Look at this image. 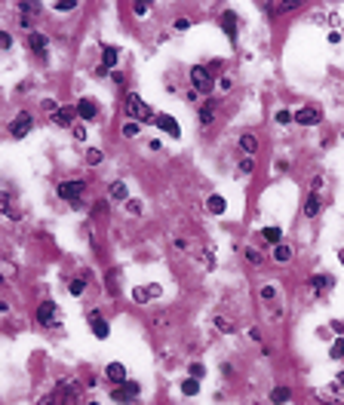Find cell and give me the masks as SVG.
I'll return each instance as SVG.
<instances>
[{"mask_svg": "<svg viewBox=\"0 0 344 405\" xmlns=\"http://www.w3.org/2000/svg\"><path fill=\"white\" fill-rule=\"evenodd\" d=\"M123 108H126V117H132V123H157V117H154V111H151V105L141 95H135V92L126 95Z\"/></svg>", "mask_w": 344, "mask_h": 405, "instance_id": "obj_1", "label": "cell"}, {"mask_svg": "<svg viewBox=\"0 0 344 405\" xmlns=\"http://www.w3.org/2000/svg\"><path fill=\"white\" fill-rule=\"evenodd\" d=\"M190 86H194V92H212L215 83H212L209 68H203V65H194V68H190Z\"/></svg>", "mask_w": 344, "mask_h": 405, "instance_id": "obj_2", "label": "cell"}, {"mask_svg": "<svg viewBox=\"0 0 344 405\" xmlns=\"http://www.w3.org/2000/svg\"><path fill=\"white\" fill-rule=\"evenodd\" d=\"M83 190H86V181H62V184H59V196H62L65 202H74V206L80 202Z\"/></svg>", "mask_w": 344, "mask_h": 405, "instance_id": "obj_3", "label": "cell"}, {"mask_svg": "<svg viewBox=\"0 0 344 405\" xmlns=\"http://www.w3.org/2000/svg\"><path fill=\"white\" fill-rule=\"evenodd\" d=\"M37 322H40L43 329L59 326V304L56 301H43L40 307H37Z\"/></svg>", "mask_w": 344, "mask_h": 405, "instance_id": "obj_4", "label": "cell"}, {"mask_svg": "<svg viewBox=\"0 0 344 405\" xmlns=\"http://www.w3.org/2000/svg\"><path fill=\"white\" fill-rule=\"evenodd\" d=\"M28 46H31V53L40 59V62L50 56V40H46V34H40V31H31V34H28Z\"/></svg>", "mask_w": 344, "mask_h": 405, "instance_id": "obj_5", "label": "cell"}, {"mask_svg": "<svg viewBox=\"0 0 344 405\" xmlns=\"http://www.w3.org/2000/svg\"><path fill=\"white\" fill-rule=\"evenodd\" d=\"M31 126H34V117L28 114V111H22L16 120H13V126H10V132H13V138H25L28 132H31Z\"/></svg>", "mask_w": 344, "mask_h": 405, "instance_id": "obj_6", "label": "cell"}, {"mask_svg": "<svg viewBox=\"0 0 344 405\" xmlns=\"http://www.w3.org/2000/svg\"><path fill=\"white\" fill-rule=\"evenodd\" d=\"M74 108H77V117L83 120V123H92V120H99V105H95L92 98H80Z\"/></svg>", "mask_w": 344, "mask_h": 405, "instance_id": "obj_7", "label": "cell"}, {"mask_svg": "<svg viewBox=\"0 0 344 405\" xmlns=\"http://www.w3.org/2000/svg\"><path fill=\"white\" fill-rule=\"evenodd\" d=\"M323 120V111H317V108H301V111H295V123L298 126H317Z\"/></svg>", "mask_w": 344, "mask_h": 405, "instance_id": "obj_8", "label": "cell"}, {"mask_svg": "<svg viewBox=\"0 0 344 405\" xmlns=\"http://www.w3.org/2000/svg\"><path fill=\"white\" fill-rule=\"evenodd\" d=\"M221 28H224V34H227V40H231V43H237V31H240V25H237V13L224 10V13H221Z\"/></svg>", "mask_w": 344, "mask_h": 405, "instance_id": "obj_9", "label": "cell"}, {"mask_svg": "<svg viewBox=\"0 0 344 405\" xmlns=\"http://www.w3.org/2000/svg\"><path fill=\"white\" fill-rule=\"evenodd\" d=\"M74 117H77V108H74V105H62L53 114V123L56 126H74Z\"/></svg>", "mask_w": 344, "mask_h": 405, "instance_id": "obj_10", "label": "cell"}, {"mask_svg": "<svg viewBox=\"0 0 344 405\" xmlns=\"http://www.w3.org/2000/svg\"><path fill=\"white\" fill-rule=\"evenodd\" d=\"M0 209H4V215H7L10 221H19V218H22V212L16 209V202H13V193H10V190H0Z\"/></svg>", "mask_w": 344, "mask_h": 405, "instance_id": "obj_11", "label": "cell"}, {"mask_svg": "<svg viewBox=\"0 0 344 405\" xmlns=\"http://www.w3.org/2000/svg\"><path fill=\"white\" fill-rule=\"evenodd\" d=\"M157 126H160L166 135H172V138H178V135H181L178 120H175V117H169V114H160V117H157Z\"/></svg>", "mask_w": 344, "mask_h": 405, "instance_id": "obj_12", "label": "cell"}, {"mask_svg": "<svg viewBox=\"0 0 344 405\" xmlns=\"http://www.w3.org/2000/svg\"><path fill=\"white\" fill-rule=\"evenodd\" d=\"M332 282H335V279H332L329 273H317V276H311V289H314L317 295H326V292L332 289Z\"/></svg>", "mask_w": 344, "mask_h": 405, "instance_id": "obj_13", "label": "cell"}, {"mask_svg": "<svg viewBox=\"0 0 344 405\" xmlns=\"http://www.w3.org/2000/svg\"><path fill=\"white\" fill-rule=\"evenodd\" d=\"M117 62H120V53L114 49V46H102V71H111V68H117Z\"/></svg>", "mask_w": 344, "mask_h": 405, "instance_id": "obj_14", "label": "cell"}, {"mask_svg": "<svg viewBox=\"0 0 344 405\" xmlns=\"http://www.w3.org/2000/svg\"><path fill=\"white\" fill-rule=\"evenodd\" d=\"M89 326H92V335L99 338V341H105L108 335H111V329H108V322L99 316V313H89Z\"/></svg>", "mask_w": 344, "mask_h": 405, "instance_id": "obj_15", "label": "cell"}, {"mask_svg": "<svg viewBox=\"0 0 344 405\" xmlns=\"http://www.w3.org/2000/svg\"><path fill=\"white\" fill-rule=\"evenodd\" d=\"M105 375H108V381H114V384H123V381H126V369H123V362H111V366L105 369Z\"/></svg>", "mask_w": 344, "mask_h": 405, "instance_id": "obj_16", "label": "cell"}, {"mask_svg": "<svg viewBox=\"0 0 344 405\" xmlns=\"http://www.w3.org/2000/svg\"><path fill=\"white\" fill-rule=\"evenodd\" d=\"M160 295H163V289H160V286H148V289H144V286H138V289L132 292V298H135L138 304H141V301H148V298H160Z\"/></svg>", "mask_w": 344, "mask_h": 405, "instance_id": "obj_17", "label": "cell"}, {"mask_svg": "<svg viewBox=\"0 0 344 405\" xmlns=\"http://www.w3.org/2000/svg\"><path fill=\"white\" fill-rule=\"evenodd\" d=\"M206 209H209L212 215H224V209H227V199H224V196H218V193H212V196L206 199Z\"/></svg>", "mask_w": 344, "mask_h": 405, "instance_id": "obj_18", "label": "cell"}, {"mask_svg": "<svg viewBox=\"0 0 344 405\" xmlns=\"http://www.w3.org/2000/svg\"><path fill=\"white\" fill-rule=\"evenodd\" d=\"M215 111H218V102H212V98L200 108V123H203V126H209L212 120H215Z\"/></svg>", "mask_w": 344, "mask_h": 405, "instance_id": "obj_19", "label": "cell"}, {"mask_svg": "<svg viewBox=\"0 0 344 405\" xmlns=\"http://www.w3.org/2000/svg\"><path fill=\"white\" fill-rule=\"evenodd\" d=\"M304 215H308V218H317L320 215V196L317 193H311L308 202H304Z\"/></svg>", "mask_w": 344, "mask_h": 405, "instance_id": "obj_20", "label": "cell"}, {"mask_svg": "<svg viewBox=\"0 0 344 405\" xmlns=\"http://www.w3.org/2000/svg\"><path fill=\"white\" fill-rule=\"evenodd\" d=\"M126 196H129V187H126L123 181H114V184H111V199H117V202H123Z\"/></svg>", "mask_w": 344, "mask_h": 405, "instance_id": "obj_21", "label": "cell"}, {"mask_svg": "<svg viewBox=\"0 0 344 405\" xmlns=\"http://www.w3.org/2000/svg\"><path fill=\"white\" fill-rule=\"evenodd\" d=\"M289 399H292V393H289L286 387H274V390H271V402H274V405H286Z\"/></svg>", "mask_w": 344, "mask_h": 405, "instance_id": "obj_22", "label": "cell"}, {"mask_svg": "<svg viewBox=\"0 0 344 405\" xmlns=\"http://www.w3.org/2000/svg\"><path fill=\"white\" fill-rule=\"evenodd\" d=\"M111 399H114V402H123V405H129L135 396H132L126 387H114V390H111Z\"/></svg>", "mask_w": 344, "mask_h": 405, "instance_id": "obj_23", "label": "cell"}, {"mask_svg": "<svg viewBox=\"0 0 344 405\" xmlns=\"http://www.w3.org/2000/svg\"><path fill=\"white\" fill-rule=\"evenodd\" d=\"M240 150H246V154L252 157V154L258 150V141H255V135H249V132H246V135H240Z\"/></svg>", "mask_w": 344, "mask_h": 405, "instance_id": "obj_24", "label": "cell"}, {"mask_svg": "<svg viewBox=\"0 0 344 405\" xmlns=\"http://www.w3.org/2000/svg\"><path fill=\"white\" fill-rule=\"evenodd\" d=\"M181 393H184V396H197V393H200V381H197V378L181 381Z\"/></svg>", "mask_w": 344, "mask_h": 405, "instance_id": "obj_25", "label": "cell"}, {"mask_svg": "<svg viewBox=\"0 0 344 405\" xmlns=\"http://www.w3.org/2000/svg\"><path fill=\"white\" fill-rule=\"evenodd\" d=\"M261 236H264L267 242H274V246H280V236H283V230H280V227H264V230H261Z\"/></svg>", "mask_w": 344, "mask_h": 405, "instance_id": "obj_26", "label": "cell"}, {"mask_svg": "<svg viewBox=\"0 0 344 405\" xmlns=\"http://www.w3.org/2000/svg\"><path fill=\"white\" fill-rule=\"evenodd\" d=\"M289 258H292V249H289V246H283V242H280V246L274 249V261H277V264H286Z\"/></svg>", "mask_w": 344, "mask_h": 405, "instance_id": "obj_27", "label": "cell"}, {"mask_svg": "<svg viewBox=\"0 0 344 405\" xmlns=\"http://www.w3.org/2000/svg\"><path fill=\"white\" fill-rule=\"evenodd\" d=\"M102 160H105V154H102L99 147H89V150H86V163H89V166H99Z\"/></svg>", "mask_w": 344, "mask_h": 405, "instance_id": "obj_28", "label": "cell"}, {"mask_svg": "<svg viewBox=\"0 0 344 405\" xmlns=\"http://www.w3.org/2000/svg\"><path fill=\"white\" fill-rule=\"evenodd\" d=\"M329 356H332V359H344V338L332 341V350H329Z\"/></svg>", "mask_w": 344, "mask_h": 405, "instance_id": "obj_29", "label": "cell"}, {"mask_svg": "<svg viewBox=\"0 0 344 405\" xmlns=\"http://www.w3.org/2000/svg\"><path fill=\"white\" fill-rule=\"evenodd\" d=\"M215 329L218 332H234V322L227 319V316H215Z\"/></svg>", "mask_w": 344, "mask_h": 405, "instance_id": "obj_30", "label": "cell"}, {"mask_svg": "<svg viewBox=\"0 0 344 405\" xmlns=\"http://www.w3.org/2000/svg\"><path fill=\"white\" fill-rule=\"evenodd\" d=\"M68 292H71L74 298H80V295H83V279H71V282H68Z\"/></svg>", "mask_w": 344, "mask_h": 405, "instance_id": "obj_31", "label": "cell"}, {"mask_svg": "<svg viewBox=\"0 0 344 405\" xmlns=\"http://www.w3.org/2000/svg\"><path fill=\"white\" fill-rule=\"evenodd\" d=\"M292 120H295V114H292V111H277V123H280V126L292 123Z\"/></svg>", "mask_w": 344, "mask_h": 405, "instance_id": "obj_32", "label": "cell"}, {"mask_svg": "<svg viewBox=\"0 0 344 405\" xmlns=\"http://www.w3.org/2000/svg\"><path fill=\"white\" fill-rule=\"evenodd\" d=\"M10 46H13V37H10L7 31H0V53H7Z\"/></svg>", "mask_w": 344, "mask_h": 405, "instance_id": "obj_33", "label": "cell"}, {"mask_svg": "<svg viewBox=\"0 0 344 405\" xmlns=\"http://www.w3.org/2000/svg\"><path fill=\"white\" fill-rule=\"evenodd\" d=\"M203 375H206V369L200 366V362H190V378H197V381H200Z\"/></svg>", "mask_w": 344, "mask_h": 405, "instance_id": "obj_34", "label": "cell"}, {"mask_svg": "<svg viewBox=\"0 0 344 405\" xmlns=\"http://www.w3.org/2000/svg\"><path fill=\"white\" fill-rule=\"evenodd\" d=\"M252 169H255V160H252V157H246V160H240V172H246V175H249Z\"/></svg>", "mask_w": 344, "mask_h": 405, "instance_id": "obj_35", "label": "cell"}, {"mask_svg": "<svg viewBox=\"0 0 344 405\" xmlns=\"http://www.w3.org/2000/svg\"><path fill=\"white\" fill-rule=\"evenodd\" d=\"M123 135H126V138H135V135H138V123H126V126H123Z\"/></svg>", "mask_w": 344, "mask_h": 405, "instance_id": "obj_36", "label": "cell"}, {"mask_svg": "<svg viewBox=\"0 0 344 405\" xmlns=\"http://www.w3.org/2000/svg\"><path fill=\"white\" fill-rule=\"evenodd\" d=\"M74 138H77V141L86 138V126H83V123H74Z\"/></svg>", "mask_w": 344, "mask_h": 405, "instance_id": "obj_37", "label": "cell"}, {"mask_svg": "<svg viewBox=\"0 0 344 405\" xmlns=\"http://www.w3.org/2000/svg\"><path fill=\"white\" fill-rule=\"evenodd\" d=\"M261 298H264V301H274V298H277V289H274V286H264V289H261Z\"/></svg>", "mask_w": 344, "mask_h": 405, "instance_id": "obj_38", "label": "cell"}, {"mask_svg": "<svg viewBox=\"0 0 344 405\" xmlns=\"http://www.w3.org/2000/svg\"><path fill=\"white\" fill-rule=\"evenodd\" d=\"M218 89H221V92H231V89H234L231 77H221V80H218Z\"/></svg>", "mask_w": 344, "mask_h": 405, "instance_id": "obj_39", "label": "cell"}, {"mask_svg": "<svg viewBox=\"0 0 344 405\" xmlns=\"http://www.w3.org/2000/svg\"><path fill=\"white\" fill-rule=\"evenodd\" d=\"M77 4H74V0H59V4H53V10H74Z\"/></svg>", "mask_w": 344, "mask_h": 405, "instance_id": "obj_40", "label": "cell"}, {"mask_svg": "<svg viewBox=\"0 0 344 405\" xmlns=\"http://www.w3.org/2000/svg\"><path fill=\"white\" fill-rule=\"evenodd\" d=\"M246 258L252 261V264H261L264 258H261V252H255V249H246Z\"/></svg>", "mask_w": 344, "mask_h": 405, "instance_id": "obj_41", "label": "cell"}, {"mask_svg": "<svg viewBox=\"0 0 344 405\" xmlns=\"http://www.w3.org/2000/svg\"><path fill=\"white\" fill-rule=\"evenodd\" d=\"M126 209H129L132 215H138V212H141V202H138V199H129V202H126Z\"/></svg>", "mask_w": 344, "mask_h": 405, "instance_id": "obj_42", "label": "cell"}, {"mask_svg": "<svg viewBox=\"0 0 344 405\" xmlns=\"http://www.w3.org/2000/svg\"><path fill=\"white\" fill-rule=\"evenodd\" d=\"M43 111H46V114H56V111H59V105H56L53 98H46V102H43Z\"/></svg>", "mask_w": 344, "mask_h": 405, "instance_id": "obj_43", "label": "cell"}, {"mask_svg": "<svg viewBox=\"0 0 344 405\" xmlns=\"http://www.w3.org/2000/svg\"><path fill=\"white\" fill-rule=\"evenodd\" d=\"M37 10H40V4H22V16L25 13H37Z\"/></svg>", "mask_w": 344, "mask_h": 405, "instance_id": "obj_44", "label": "cell"}, {"mask_svg": "<svg viewBox=\"0 0 344 405\" xmlns=\"http://www.w3.org/2000/svg\"><path fill=\"white\" fill-rule=\"evenodd\" d=\"M132 10H135V16H148V10H151V7H148V4H135Z\"/></svg>", "mask_w": 344, "mask_h": 405, "instance_id": "obj_45", "label": "cell"}, {"mask_svg": "<svg viewBox=\"0 0 344 405\" xmlns=\"http://www.w3.org/2000/svg\"><path fill=\"white\" fill-rule=\"evenodd\" d=\"M329 43H341V31H332L329 34Z\"/></svg>", "mask_w": 344, "mask_h": 405, "instance_id": "obj_46", "label": "cell"}, {"mask_svg": "<svg viewBox=\"0 0 344 405\" xmlns=\"http://www.w3.org/2000/svg\"><path fill=\"white\" fill-rule=\"evenodd\" d=\"M187 25H190L187 19H178V22H175V28H178V31H187Z\"/></svg>", "mask_w": 344, "mask_h": 405, "instance_id": "obj_47", "label": "cell"}, {"mask_svg": "<svg viewBox=\"0 0 344 405\" xmlns=\"http://www.w3.org/2000/svg\"><path fill=\"white\" fill-rule=\"evenodd\" d=\"M338 384H341V387H344V375H338Z\"/></svg>", "mask_w": 344, "mask_h": 405, "instance_id": "obj_48", "label": "cell"}, {"mask_svg": "<svg viewBox=\"0 0 344 405\" xmlns=\"http://www.w3.org/2000/svg\"><path fill=\"white\" fill-rule=\"evenodd\" d=\"M86 405H99V402H86Z\"/></svg>", "mask_w": 344, "mask_h": 405, "instance_id": "obj_49", "label": "cell"}]
</instances>
